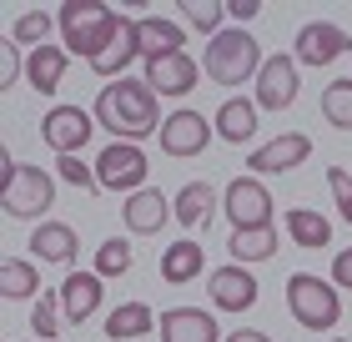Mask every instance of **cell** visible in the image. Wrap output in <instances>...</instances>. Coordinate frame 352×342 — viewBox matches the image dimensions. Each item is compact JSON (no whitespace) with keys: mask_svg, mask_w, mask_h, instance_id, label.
I'll list each match as a JSON object with an SVG mask.
<instances>
[{"mask_svg":"<svg viewBox=\"0 0 352 342\" xmlns=\"http://www.w3.org/2000/svg\"><path fill=\"white\" fill-rule=\"evenodd\" d=\"M96 126H106L116 141L141 146L146 136H162L166 116L156 106V91L146 86V76H121L96 96Z\"/></svg>","mask_w":352,"mask_h":342,"instance_id":"6da1fadb","label":"cell"},{"mask_svg":"<svg viewBox=\"0 0 352 342\" xmlns=\"http://www.w3.org/2000/svg\"><path fill=\"white\" fill-rule=\"evenodd\" d=\"M56 206V176L45 167H25L10 151H0V211L10 222H36Z\"/></svg>","mask_w":352,"mask_h":342,"instance_id":"7a4b0ae2","label":"cell"},{"mask_svg":"<svg viewBox=\"0 0 352 342\" xmlns=\"http://www.w3.org/2000/svg\"><path fill=\"white\" fill-rule=\"evenodd\" d=\"M116 25H121V10L101 6V0H66V6L56 10L60 45H66L71 56H86V66H91V61L111 45Z\"/></svg>","mask_w":352,"mask_h":342,"instance_id":"3957f363","label":"cell"},{"mask_svg":"<svg viewBox=\"0 0 352 342\" xmlns=\"http://www.w3.org/2000/svg\"><path fill=\"white\" fill-rule=\"evenodd\" d=\"M262 66H267L262 45H257V36L242 30V25L212 36V45H206V56H201V71L212 76L217 86H247V81H257Z\"/></svg>","mask_w":352,"mask_h":342,"instance_id":"277c9868","label":"cell"},{"mask_svg":"<svg viewBox=\"0 0 352 342\" xmlns=\"http://www.w3.org/2000/svg\"><path fill=\"white\" fill-rule=\"evenodd\" d=\"M287 312L307 332H332L342 322V292L317 272H292L287 277Z\"/></svg>","mask_w":352,"mask_h":342,"instance_id":"5b68a950","label":"cell"},{"mask_svg":"<svg viewBox=\"0 0 352 342\" xmlns=\"http://www.w3.org/2000/svg\"><path fill=\"white\" fill-rule=\"evenodd\" d=\"M146 171L151 161L141 146L131 141H111L101 156H96V182H101V191H121V197H136L141 186H146Z\"/></svg>","mask_w":352,"mask_h":342,"instance_id":"8992f818","label":"cell"},{"mask_svg":"<svg viewBox=\"0 0 352 342\" xmlns=\"http://www.w3.org/2000/svg\"><path fill=\"white\" fill-rule=\"evenodd\" d=\"M227 222L232 232H257V226H277V202H272V191L262 186V176H232L227 186Z\"/></svg>","mask_w":352,"mask_h":342,"instance_id":"52a82bcc","label":"cell"},{"mask_svg":"<svg viewBox=\"0 0 352 342\" xmlns=\"http://www.w3.org/2000/svg\"><path fill=\"white\" fill-rule=\"evenodd\" d=\"M212 136H217V121H206L201 111H191V106H182V111H171L166 116V126H162V136H156V146H162L166 156H201L206 146H212Z\"/></svg>","mask_w":352,"mask_h":342,"instance_id":"ba28073f","label":"cell"},{"mask_svg":"<svg viewBox=\"0 0 352 342\" xmlns=\"http://www.w3.org/2000/svg\"><path fill=\"white\" fill-rule=\"evenodd\" d=\"M91 131H96V121L81 106H51L41 116V141L51 146L56 156H81V146L91 141Z\"/></svg>","mask_w":352,"mask_h":342,"instance_id":"9c48e42d","label":"cell"},{"mask_svg":"<svg viewBox=\"0 0 352 342\" xmlns=\"http://www.w3.org/2000/svg\"><path fill=\"white\" fill-rule=\"evenodd\" d=\"M342 51H352V36L342 25H332V21H307L297 30V41H292V56H297V66H332Z\"/></svg>","mask_w":352,"mask_h":342,"instance_id":"30bf717a","label":"cell"},{"mask_svg":"<svg viewBox=\"0 0 352 342\" xmlns=\"http://www.w3.org/2000/svg\"><path fill=\"white\" fill-rule=\"evenodd\" d=\"M297 56H267V66L257 71V96H252V101H257V111H272V116H277V111H287L297 101Z\"/></svg>","mask_w":352,"mask_h":342,"instance_id":"8fae6325","label":"cell"},{"mask_svg":"<svg viewBox=\"0 0 352 342\" xmlns=\"http://www.w3.org/2000/svg\"><path fill=\"white\" fill-rule=\"evenodd\" d=\"M307 156H312V136H302V131H282L277 141L257 146V151L247 156V167H252V176H282V171H297Z\"/></svg>","mask_w":352,"mask_h":342,"instance_id":"7c38bea8","label":"cell"},{"mask_svg":"<svg viewBox=\"0 0 352 342\" xmlns=\"http://www.w3.org/2000/svg\"><path fill=\"white\" fill-rule=\"evenodd\" d=\"M206 292H212V307H221V312H252L257 307V277L236 262L217 267L206 277Z\"/></svg>","mask_w":352,"mask_h":342,"instance_id":"4fadbf2b","label":"cell"},{"mask_svg":"<svg viewBox=\"0 0 352 342\" xmlns=\"http://www.w3.org/2000/svg\"><path fill=\"white\" fill-rule=\"evenodd\" d=\"M60 292V317L71 322V328H81L101 312V297H106V282L96 272H66V282L56 287Z\"/></svg>","mask_w":352,"mask_h":342,"instance_id":"5bb4252c","label":"cell"},{"mask_svg":"<svg viewBox=\"0 0 352 342\" xmlns=\"http://www.w3.org/2000/svg\"><path fill=\"white\" fill-rule=\"evenodd\" d=\"M166 217H176V206L156 186H141L136 197H126V206H121V222H126L131 237H156L166 226Z\"/></svg>","mask_w":352,"mask_h":342,"instance_id":"9a60e30c","label":"cell"},{"mask_svg":"<svg viewBox=\"0 0 352 342\" xmlns=\"http://www.w3.org/2000/svg\"><path fill=\"white\" fill-rule=\"evenodd\" d=\"M156 332H162V342H221L217 317L201 312V307H166Z\"/></svg>","mask_w":352,"mask_h":342,"instance_id":"2e32d148","label":"cell"},{"mask_svg":"<svg viewBox=\"0 0 352 342\" xmlns=\"http://www.w3.org/2000/svg\"><path fill=\"white\" fill-rule=\"evenodd\" d=\"M197 61H191L186 51H176V56H156L146 61V86L156 96H186V91H197Z\"/></svg>","mask_w":352,"mask_h":342,"instance_id":"e0dca14e","label":"cell"},{"mask_svg":"<svg viewBox=\"0 0 352 342\" xmlns=\"http://www.w3.org/2000/svg\"><path fill=\"white\" fill-rule=\"evenodd\" d=\"M76 252H81V237H76V226H66V222H41L36 232H30V262L71 267Z\"/></svg>","mask_w":352,"mask_h":342,"instance_id":"ac0fdd59","label":"cell"},{"mask_svg":"<svg viewBox=\"0 0 352 342\" xmlns=\"http://www.w3.org/2000/svg\"><path fill=\"white\" fill-rule=\"evenodd\" d=\"M141 56V36H136V15H121V25H116V36H111V45L101 56L91 61V71L96 76H106V81H121L126 66Z\"/></svg>","mask_w":352,"mask_h":342,"instance_id":"d6986e66","label":"cell"},{"mask_svg":"<svg viewBox=\"0 0 352 342\" xmlns=\"http://www.w3.org/2000/svg\"><path fill=\"white\" fill-rule=\"evenodd\" d=\"M136 36H141V61L176 56L186 45V30L176 21H166V15H136Z\"/></svg>","mask_w":352,"mask_h":342,"instance_id":"ffe728a7","label":"cell"},{"mask_svg":"<svg viewBox=\"0 0 352 342\" xmlns=\"http://www.w3.org/2000/svg\"><path fill=\"white\" fill-rule=\"evenodd\" d=\"M71 66V51L66 45H41V51H25V81H30V91H41V96H51L60 86V76H66Z\"/></svg>","mask_w":352,"mask_h":342,"instance_id":"44dd1931","label":"cell"},{"mask_svg":"<svg viewBox=\"0 0 352 342\" xmlns=\"http://www.w3.org/2000/svg\"><path fill=\"white\" fill-rule=\"evenodd\" d=\"M217 136L227 146H247L257 136V101H247V96H232V101H221L217 111Z\"/></svg>","mask_w":352,"mask_h":342,"instance_id":"7402d4cb","label":"cell"},{"mask_svg":"<svg viewBox=\"0 0 352 342\" xmlns=\"http://www.w3.org/2000/svg\"><path fill=\"white\" fill-rule=\"evenodd\" d=\"M156 322H162V317H156L146 302H121V307H111V312H106V328L101 332L111 342H136V337H146Z\"/></svg>","mask_w":352,"mask_h":342,"instance_id":"603a6c76","label":"cell"},{"mask_svg":"<svg viewBox=\"0 0 352 342\" xmlns=\"http://www.w3.org/2000/svg\"><path fill=\"white\" fill-rule=\"evenodd\" d=\"M201 267H206V257H201V247H197L191 237L171 242V247L162 252V282H166V287H186V282H197Z\"/></svg>","mask_w":352,"mask_h":342,"instance_id":"cb8c5ba5","label":"cell"},{"mask_svg":"<svg viewBox=\"0 0 352 342\" xmlns=\"http://www.w3.org/2000/svg\"><path fill=\"white\" fill-rule=\"evenodd\" d=\"M282 226H287V237H292L297 247H307V252L332 247V222L322 217V211H312V206H287Z\"/></svg>","mask_w":352,"mask_h":342,"instance_id":"d4e9b609","label":"cell"},{"mask_svg":"<svg viewBox=\"0 0 352 342\" xmlns=\"http://www.w3.org/2000/svg\"><path fill=\"white\" fill-rule=\"evenodd\" d=\"M176 222L191 226V232H201L206 222H212V206H217V186L212 182H186L182 191H176Z\"/></svg>","mask_w":352,"mask_h":342,"instance_id":"484cf974","label":"cell"},{"mask_svg":"<svg viewBox=\"0 0 352 342\" xmlns=\"http://www.w3.org/2000/svg\"><path fill=\"white\" fill-rule=\"evenodd\" d=\"M0 297L6 302H25V297H45L41 292V272L25 257H6L0 262Z\"/></svg>","mask_w":352,"mask_h":342,"instance_id":"4316f807","label":"cell"},{"mask_svg":"<svg viewBox=\"0 0 352 342\" xmlns=\"http://www.w3.org/2000/svg\"><path fill=\"white\" fill-rule=\"evenodd\" d=\"M227 252H232V262H236V267L267 262V257H277V226H257V232H232Z\"/></svg>","mask_w":352,"mask_h":342,"instance_id":"83f0119b","label":"cell"},{"mask_svg":"<svg viewBox=\"0 0 352 342\" xmlns=\"http://www.w3.org/2000/svg\"><path fill=\"white\" fill-rule=\"evenodd\" d=\"M176 10H182V21L191 30H201V36H221V21H227V0H176Z\"/></svg>","mask_w":352,"mask_h":342,"instance_id":"f1b7e54d","label":"cell"},{"mask_svg":"<svg viewBox=\"0 0 352 342\" xmlns=\"http://www.w3.org/2000/svg\"><path fill=\"white\" fill-rule=\"evenodd\" d=\"M322 121L338 126V131H352V76H338L332 86H322Z\"/></svg>","mask_w":352,"mask_h":342,"instance_id":"f546056e","label":"cell"},{"mask_svg":"<svg viewBox=\"0 0 352 342\" xmlns=\"http://www.w3.org/2000/svg\"><path fill=\"white\" fill-rule=\"evenodd\" d=\"M131 262H136V252H131V242L126 237H106L101 247H96V277H101V282H111V277H126L131 272Z\"/></svg>","mask_w":352,"mask_h":342,"instance_id":"4dcf8cb0","label":"cell"},{"mask_svg":"<svg viewBox=\"0 0 352 342\" xmlns=\"http://www.w3.org/2000/svg\"><path fill=\"white\" fill-rule=\"evenodd\" d=\"M51 25H56V15H45V10H25L21 21L10 25V41H15V45H25V51H41L45 36H51Z\"/></svg>","mask_w":352,"mask_h":342,"instance_id":"1f68e13d","label":"cell"},{"mask_svg":"<svg viewBox=\"0 0 352 342\" xmlns=\"http://www.w3.org/2000/svg\"><path fill=\"white\" fill-rule=\"evenodd\" d=\"M30 332H36V342H56V332H60V292L36 297V307H30Z\"/></svg>","mask_w":352,"mask_h":342,"instance_id":"d6a6232c","label":"cell"},{"mask_svg":"<svg viewBox=\"0 0 352 342\" xmlns=\"http://www.w3.org/2000/svg\"><path fill=\"white\" fill-rule=\"evenodd\" d=\"M56 171H60V182L76 186V191H101V182H96V161H81V156H56Z\"/></svg>","mask_w":352,"mask_h":342,"instance_id":"836d02e7","label":"cell"},{"mask_svg":"<svg viewBox=\"0 0 352 342\" xmlns=\"http://www.w3.org/2000/svg\"><path fill=\"white\" fill-rule=\"evenodd\" d=\"M327 186H332V202H338L342 222L352 226V171L347 167H327Z\"/></svg>","mask_w":352,"mask_h":342,"instance_id":"e575fe53","label":"cell"},{"mask_svg":"<svg viewBox=\"0 0 352 342\" xmlns=\"http://www.w3.org/2000/svg\"><path fill=\"white\" fill-rule=\"evenodd\" d=\"M21 71H25V61H21V45H15L10 36L0 41V91H10L15 81H21Z\"/></svg>","mask_w":352,"mask_h":342,"instance_id":"d590c367","label":"cell"},{"mask_svg":"<svg viewBox=\"0 0 352 342\" xmlns=\"http://www.w3.org/2000/svg\"><path fill=\"white\" fill-rule=\"evenodd\" d=\"M332 287L338 292H352V247H342L332 257Z\"/></svg>","mask_w":352,"mask_h":342,"instance_id":"8d00e7d4","label":"cell"},{"mask_svg":"<svg viewBox=\"0 0 352 342\" xmlns=\"http://www.w3.org/2000/svg\"><path fill=\"white\" fill-rule=\"evenodd\" d=\"M227 15H232V21H257L262 0H227Z\"/></svg>","mask_w":352,"mask_h":342,"instance_id":"74e56055","label":"cell"},{"mask_svg":"<svg viewBox=\"0 0 352 342\" xmlns=\"http://www.w3.org/2000/svg\"><path fill=\"white\" fill-rule=\"evenodd\" d=\"M221 342H272V337H267V332H257V328H232Z\"/></svg>","mask_w":352,"mask_h":342,"instance_id":"f35d334b","label":"cell"},{"mask_svg":"<svg viewBox=\"0 0 352 342\" xmlns=\"http://www.w3.org/2000/svg\"><path fill=\"white\" fill-rule=\"evenodd\" d=\"M332 342H352V337H332Z\"/></svg>","mask_w":352,"mask_h":342,"instance_id":"ab89813d","label":"cell"}]
</instances>
